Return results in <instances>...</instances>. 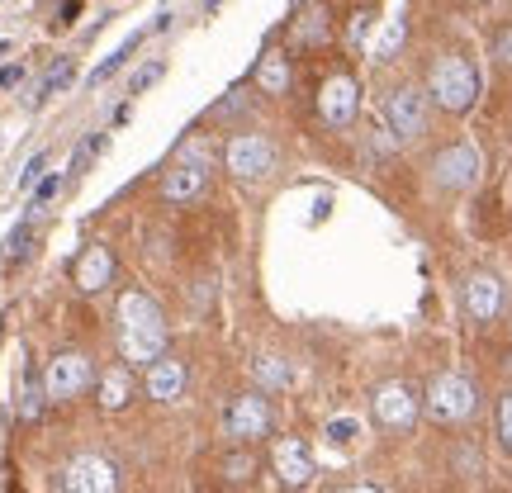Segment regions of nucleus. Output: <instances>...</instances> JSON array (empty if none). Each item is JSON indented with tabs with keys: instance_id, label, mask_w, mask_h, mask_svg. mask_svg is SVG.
<instances>
[{
	"instance_id": "9d476101",
	"label": "nucleus",
	"mask_w": 512,
	"mask_h": 493,
	"mask_svg": "<svg viewBox=\"0 0 512 493\" xmlns=\"http://www.w3.org/2000/svg\"><path fill=\"white\" fill-rule=\"evenodd\" d=\"M228 437L238 441H252V437H266V427H271V413H266V403L247 394V399H233L228 403Z\"/></svg>"
},
{
	"instance_id": "473e14b6",
	"label": "nucleus",
	"mask_w": 512,
	"mask_h": 493,
	"mask_svg": "<svg viewBox=\"0 0 512 493\" xmlns=\"http://www.w3.org/2000/svg\"><path fill=\"white\" fill-rule=\"evenodd\" d=\"M351 493H375V489H351Z\"/></svg>"
},
{
	"instance_id": "5701e85b",
	"label": "nucleus",
	"mask_w": 512,
	"mask_h": 493,
	"mask_svg": "<svg viewBox=\"0 0 512 493\" xmlns=\"http://www.w3.org/2000/svg\"><path fill=\"white\" fill-rule=\"evenodd\" d=\"M43 394H48V389H38L34 380L24 384V399H19V418H29V422H34L38 413H43Z\"/></svg>"
},
{
	"instance_id": "c756f323",
	"label": "nucleus",
	"mask_w": 512,
	"mask_h": 493,
	"mask_svg": "<svg viewBox=\"0 0 512 493\" xmlns=\"http://www.w3.org/2000/svg\"><path fill=\"white\" fill-rule=\"evenodd\" d=\"M157 76H162V62H152V67H143V72L133 76V91H143V86H152Z\"/></svg>"
},
{
	"instance_id": "9b49d317",
	"label": "nucleus",
	"mask_w": 512,
	"mask_h": 493,
	"mask_svg": "<svg viewBox=\"0 0 512 493\" xmlns=\"http://www.w3.org/2000/svg\"><path fill=\"white\" fill-rule=\"evenodd\" d=\"M323 119L337 128H347L351 119H356V81L351 76H332L328 86H323Z\"/></svg>"
},
{
	"instance_id": "a211bd4d",
	"label": "nucleus",
	"mask_w": 512,
	"mask_h": 493,
	"mask_svg": "<svg viewBox=\"0 0 512 493\" xmlns=\"http://www.w3.org/2000/svg\"><path fill=\"white\" fill-rule=\"evenodd\" d=\"M256 81H261V86H266L271 95L285 91V86H290V72H285V57H266V62H261V72H256Z\"/></svg>"
},
{
	"instance_id": "393cba45",
	"label": "nucleus",
	"mask_w": 512,
	"mask_h": 493,
	"mask_svg": "<svg viewBox=\"0 0 512 493\" xmlns=\"http://www.w3.org/2000/svg\"><path fill=\"white\" fill-rule=\"evenodd\" d=\"M356 432H361V422H356V418L328 422V437H332V441H356Z\"/></svg>"
},
{
	"instance_id": "2f4dec72",
	"label": "nucleus",
	"mask_w": 512,
	"mask_h": 493,
	"mask_svg": "<svg viewBox=\"0 0 512 493\" xmlns=\"http://www.w3.org/2000/svg\"><path fill=\"white\" fill-rule=\"evenodd\" d=\"M19 81V67H0V86H15Z\"/></svg>"
},
{
	"instance_id": "b1692460",
	"label": "nucleus",
	"mask_w": 512,
	"mask_h": 493,
	"mask_svg": "<svg viewBox=\"0 0 512 493\" xmlns=\"http://www.w3.org/2000/svg\"><path fill=\"white\" fill-rule=\"evenodd\" d=\"M399 43H403V24H399V19H394V24H389V29H384V34H380V43H375V53H380V57H389V53H394V48H399Z\"/></svg>"
},
{
	"instance_id": "6e6552de",
	"label": "nucleus",
	"mask_w": 512,
	"mask_h": 493,
	"mask_svg": "<svg viewBox=\"0 0 512 493\" xmlns=\"http://www.w3.org/2000/svg\"><path fill=\"white\" fill-rule=\"evenodd\" d=\"M86 384H91V361L86 356H57L53 366H48L43 389H48V399H76Z\"/></svg>"
},
{
	"instance_id": "cd10ccee",
	"label": "nucleus",
	"mask_w": 512,
	"mask_h": 493,
	"mask_svg": "<svg viewBox=\"0 0 512 493\" xmlns=\"http://www.w3.org/2000/svg\"><path fill=\"white\" fill-rule=\"evenodd\" d=\"M53 195H57V176H48V181H43V185L34 190V200H29V209H43V204L53 200Z\"/></svg>"
},
{
	"instance_id": "39448f33",
	"label": "nucleus",
	"mask_w": 512,
	"mask_h": 493,
	"mask_svg": "<svg viewBox=\"0 0 512 493\" xmlns=\"http://www.w3.org/2000/svg\"><path fill=\"white\" fill-rule=\"evenodd\" d=\"M275 166V147L261 138V133H242L228 143V171L242 176V181H252V176H266Z\"/></svg>"
},
{
	"instance_id": "c85d7f7f",
	"label": "nucleus",
	"mask_w": 512,
	"mask_h": 493,
	"mask_svg": "<svg viewBox=\"0 0 512 493\" xmlns=\"http://www.w3.org/2000/svg\"><path fill=\"white\" fill-rule=\"evenodd\" d=\"M498 432H503V441L512 446V394L503 399V408H498Z\"/></svg>"
},
{
	"instance_id": "f8f14e48",
	"label": "nucleus",
	"mask_w": 512,
	"mask_h": 493,
	"mask_svg": "<svg viewBox=\"0 0 512 493\" xmlns=\"http://www.w3.org/2000/svg\"><path fill=\"white\" fill-rule=\"evenodd\" d=\"M375 418L389 422V427H408V422L418 418V399L403 384H384L380 394H375Z\"/></svg>"
},
{
	"instance_id": "412c9836",
	"label": "nucleus",
	"mask_w": 512,
	"mask_h": 493,
	"mask_svg": "<svg viewBox=\"0 0 512 493\" xmlns=\"http://www.w3.org/2000/svg\"><path fill=\"white\" fill-rule=\"evenodd\" d=\"M100 403H105V408H124L128 403V380L124 375H105V384H100Z\"/></svg>"
},
{
	"instance_id": "423d86ee",
	"label": "nucleus",
	"mask_w": 512,
	"mask_h": 493,
	"mask_svg": "<svg viewBox=\"0 0 512 493\" xmlns=\"http://www.w3.org/2000/svg\"><path fill=\"white\" fill-rule=\"evenodd\" d=\"M432 171H437V181L446 185V190H470V185L479 181V157L475 147H446V152H437V162H432Z\"/></svg>"
},
{
	"instance_id": "4be33fe9",
	"label": "nucleus",
	"mask_w": 512,
	"mask_h": 493,
	"mask_svg": "<svg viewBox=\"0 0 512 493\" xmlns=\"http://www.w3.org/2000/svg\"><path fill=\"white\" fill-rule=\"evenodd\" d=\"M29 242H34V233H29V223H19L15 233L5 238V261H24V256H29Z\"/></svg>"
},
{
	"instance_id": "f3484780",
	"label": "nucleus",
	"mask_w": 512,
	"mask_h": 493,
	"mask_svg": "<svg viewBox=\"0 0 512 493\" xmlns=\"http://www.w3.org/2000/svg\"><path fill=\"white\" fill-rule=\"evenodd\" d=\"M105 147H110V138H105V133H86V138H81V147L72 152V171H76V176H81V171H91V162L105 152Z\"/></svg>"
},
{
	"instance_id": "4468645a",
	"label": "nucleus",
	"mask_w": 512,
	"mask_h": 493,
	"mask_svg": "<svg viewBox=\"0 0 512 493\" xmlns=\"http://www.w3.org/2000/svg\"><path fill=\"white\" fill-rule=\"evenodd\" d=\"M465 309L475 313L479 323L498 318V309H503V285H498L494 275H470V285H465Z\"/></svg>"
},
{
	"instance_id": "0eeeda50",
	"label": "nucleus",
	"mask_w": 512,
	"mask_h": 493,
	"mask_svg": "<svg viewBox=\"0 0 512 493\" xmlns=\"http://www.w3.org/2000/svg\"><path fill=\"white\" fill-rule=\"evenodd\" d=\"M204 152L200 147H185L181 157L171 162V171H166V181H162V195L166 200H190L195 190L204 185Z\"/></svg>"
},
{
	"instance_id": "f257e3e1",
	"label": "nucleus",
	"mask_w": 512,
	"mask_h": 493,
	"mask_svg": "<svg viewBox=\"0 0 512 493\" xmlns=\"http://www.w3.org/2000/svg\"><path fill=\"white\" fill-rule=\"evenodd\" d=\"M119 318H124V356L128 361H162L166 323H162V313H157V304H152L147 294H124Z\"/></svg>"
},
{
	"instance_id": "2eb2a0df",
	"label": "nucleus",
	"mask_w": 512,
	"mask_h": 493,
	"mask_svg": "<svg viewBox=\"0 0 512 493\" xmlns=\"http://www.w3.org/2000/svg\"><path fill=\"white\" fill-rule=\"evenodd\" d=\"M275 470H280L285 484H309L313 479L309 446H304V441H280V446H275Z\"/></svg>"
},
{
	"instance_id": "7c9ffc66",
	"label": "nucleus",
	"mask_w": 512,
	"mask_h": 493,
	"mask_svg": "<svg viewBox=\"0 0 512 493\" xmlns=\"http://www.w3.org/2000/svg\"><path fill=\"white\" fill-rule=\"evenodd\" d=\"M498 57L512 67V29H508V34H498Z\"/></svg>"
},
{
	"instance_id": "20e7f679",
	"label": "nucleus",
	"mask_w": 512,
	"mask_h": 493,
	"mask_svg": "<svg viewBox=\"0 0 512 493\" xmlns=\"http://www.w3.org/2000/svg\"><path fill=\"white\" fill-rule=\"evenodd\" d=\"M62 489L67 493H119V475H114L110 460L100 456H76L62 475Z\"/></svg>"
},
{
	"instance_id": "f03ea898",
	"label": "nucleus",
	"mask_w": 512,
	"mask_h": 493,
	"mask_svg": "<svg viewBox=\"0 0 512 493\" xmlns=\"http://www.w3.org/2000/svg\"><path fill=\"white\" fill-rule=\"evenodd\" d=\"M432 95H437L451 114L470 110L475 95H479V72L465 62V57H441L437 67H432Z\"/></svg>"
},
{
	"instance_id": "bb28decb",
	"label": "nucleus",
	"mask_w": 512,
	"mask_h": 493,
	"mask_svg": "<svg viewBox=\"0 0 512 493\" xmlns=\"http://www.w3.org/2000/svg\"><path fill=\"white\" fill-rule=\"evenodd\" d=\"M43 166H48V152H38L34 162L24 166V176H19V190H29V185H34L38 176H43Z\"/></svg>"
},
{
	"instance_id": "dca6fc26",
	"label": "nucleus",
	"mask_w": 512,
	"mask_h": 493,
	"mask_svg": "<svg viewBox=\"0 0 512 493\" xmlns=\"http://www.w3.org/2000/svg\"><path fill=\"white\" fill-rule=\"evenodd\" d=\"M181 389H185L181 361H157V366L147 370V394L152 399H181Z\"/></svg>"
},
{
	"instance_id": "ddd939ff",
	"label": "nucleus",
	"mask_w": 512,
	"mask_h": 493,
	"mask_svg": "<svg viewBox=\"0 0 512 493\" xmlns=\"http://www.w3.org/2000/svg\"><path fill=\"white\" fill-rule=\"evenodd\" d=\"M110 275H114V256H110V247H86L81 252V261H76V285L86 294H95V290H105L110 285Z\"/></svg>"
},
{
	"instance_id": "a878e982",
	"label": "nucleus",
	"mask_w": 512,
	"mask_h": 493,
	"mask_svg": "<svg viewBox=\"0 0 512 493\" xmlns=\"http://www.w3.org/2000/svg\"><path fill=\"white\" fill-rule=\"evenodd\" d=\"M256 370H261V380L271 384V389H280V384L290 380V370L280 366V361H261V366H256Z\"/></svg>"
},
{
	"instance_id": "7ed1b4c3",
	"label": "nucleus",
	"mask_w": 512,
	"mask_h": 493,
	"mask_svg": "<svg viewBox=\"0 0 512 493\" xmlns=\"http://www.w3.org/2000/svg\"><path fill=\"white\" fill-rule=\"evenodd\" d=\"M427 408H432V418L441 422H460L475 413V384L460 380V375H437L432 389H427Z\"/></svg>"
},
{
	"instance_id": "1a4fd4ad",
	"label": "nucleus",
	"mask_w": 512,
	"mask_h": 493,
	"mask_svg": "<svg viewBox=\"0 0 512 493\" xmlns=\"http://www.w3.org/2000/svg\"><path fill=\"white\" fill-rule=\"evenodd\" d=\"M384 114H389V128H394V138H418L422 124H427V110H422V91H413V86L394 91V95H389V105H384Z\"/></svg>"
},
{
	"instance_id": "aec40b11",
	"label": "nucleus",
	"mask_w": 512,
	"mask_h": 493,
	"mask_svg": "<svg viewBox=\"0 0 512 493\" xmlns=\"http://www.w3.org/2000/svg\"><path fill=\"white\" fill-rule=\"evenodd\" d=\"M138 43H143V34H133V38H128V43H124V48H119V53H114V57H105V62H100V67H95V72H91V86H100L105 76H114V72H119V67H124V57L133 53Z\"/></svg>"
},
{
	"instance_id": "6ab92c4d",
	"label": "nucleus",
	"mask_w": 512,
	"mask_h": 493,
	"mask_svg": "<svg viewBox=\"0 0 512 493\" xmlns=\"http://www.w3.org/2000/svg\"><path fill=\"white\" fill-rule=\"evenodd\" d=\"M72 81H76V67H72V57H67V62H57L53 72H48V81H43V91H38V100H48V95L67 91Z\"/></svg>"
}]
</instances>
